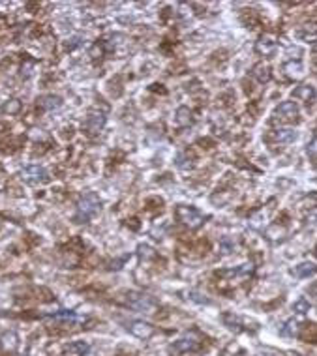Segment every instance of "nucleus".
<instances>
[{"mask_svg":"<svg viewBox=\"0 0 317 356\" xmlns=\"http://www.w3.org/2000/svg\"><path fill=\"white\" fill-rule=\"evenodd\" d=\"M100 207H102V202H100V197L92 191H88L85 195H81V199L77 201V210H75V223H87L90 219L100 212Z\"/></svg>","mask_w":317,"mask_h":356,"instance_id":"nucleus-1","label":"nucleus"},{"mask_svg":"<svg viewBox=\"0 0 317 356\" xmlns=\"http://www.w3.org/2000/svg\"><path fill=\"white\" fill-rule=\"evenodd\" d=\"M128 306L135 311H141V313H149L152 315L156 310H158V302H156L152 296L143 293H130L128 294Z\"/></svg>","mask_w":317,"mask_h":356,"instance_id":"nucleus-2","label":"nucleus"},{"mask_svg":"<svg viewBox=\"0 0 317 356\" xmlns=\"http://www.w3.org/2000/svg\"><path fill=\"white\" fill-rule=\"evenodd\" d=\"M177 218H179V221L182 225H186V227H190V229H197V227H201L203 221H205V218H203V214L199 212V210H196V208H191V207H179L177 208Z\"/></svg>","mask_w":317,"mask_h":356,"instance_id":"nucleus-3","label":"nucleus"},{"mask_svg":"<svg viewBox=\"0 0 317 356\" xmlns=\"http://www.w3.org/2000/svg\"><path fill=\"white\" fill-rule=\"evenodd\" d=\"M199 338H197V334H186L184 338L177 339L171 347H169V352L171 354H184V352H190V350H196L199 347Z\"/></svg>","mask_w":317,"mask_h":356,"instance_id":"nucleus-4","label":"nucleus"},{"mask_svg":"<svg viewBox=\"0 0 317 356\" xmlns=\"http://www.w3.org/2000/svg\"><path fill=\"white\" fill-rule=\"evenodd\" d=\"M21 178H23L27 184L38 186V184H45L47 180H49V174H47V171L43 169V167L29 165L21 171Z\"/></svg>","mask_w":317,"mask_h":356,"instance_id":"nucleus-5","label":"nucleus"},{"mask_svg":"<svg viewBox=\"0 0 317 356\" xmlns=\"http://www.w3.org/2000/svg\"><path fill=\"white\" fill-rule=\"evenodd\" d=\"M274 115H276V118H280L283 122H293L299 118V107H297L295 101H283V104H280L276 107Z\"/></svg>","mask_w":317,"mask_h":356,"instance_id":"nucleus-6","label":"nucleus"},{"mask_svg":"<svg viewBox=\"0 0 317 356\" xmlns=\"http://www.w3.org/2000/svg\"><path fill=\"white\" fill-rule=\"evenodd\" d=\"M128 330L133 334V336H137L141 339H149L152 334H154V326H150L149 322L144 321H132L128 324Z\"/></svg>","mask_w":317,"mask_h":356,"instance_id":"nucleus-7","label":"nucleus"},{"mask_svg":"<svg viewBox=\"0 0 317 356\" xmlns=\"http://www.w3.org/2000/svg\"><path fill=\"white\" fill-rule=\"evenodd\" d=\"M255 49H257V53L263 55V57H271L272 53L276 51V41H274V38H271V36H261L259 41L255 43Z\"/></svg>","mask_w":317,"mask_h":356,"instance_id":"nucleus-8","label":"nucleus"},{"mask_svg":"<svg viewBox=\"0 0 317 356\" xmlns=\"http://www.w3.org/2000/svg\"><path fill=\"white\" fill-rule=\"evenodd\" d=\"M105 124V116L104 115H98V113H90L85 122V128L88 130V133H98Z\"/></svg>","mask_w":317,"mask_h":356,"instance_id":"nucleus-9","label":"nucleus"},{"mask_svg":"<svg viewBox=\"0 0 317 356\" xmlns=\"http://www.w3.org/2000/svg\"><path fill=\"white\" fill-rule=\"evenodd\" d=\"M293 98L302 99L306 104H310V101H313V98H315V88L310 85H300L297 90H293Z\"/></svg>","mask_w":317,"mask_h":356,"instance_id":"nucleus-10","label":"nucleus"},{"mask_svg":"<svg viewBox=\"0 0 317 356\" xmlns=\"http://www.w3.org/2000/svg\"><path fill=\"white\" fill-rule=\"evenodd\" d=\"M191 111L188 109V107H179L177 109V113H175V124L180 128H186V126H190L191 124Z\"/></svg>","mask_w":317,"mask_h":356,"instance_id":"nucleus-11","label":"nucleus"},{"mask_svg":"<svg viewBox=\"0 0 317 356\" xmlns=\"http://www.w3.org/2000/svg\"><path fill=\"white\" fill-rule=\"evenodd\" d=\"M317 274V266L313 263H300L299 266H295V276L297 277H310Z\"/></svg>","mask_w":317,"mask_h":356,"instance_id":"nucleus-12","label":"nucleus"},{"mask_svg":"<svg viewBox=\"0 0 317 356\" xmlns=\"http://www.w3.org/2000/svg\"><path fill=\"white\" fill-rule=\"evenodd\" d=\"M40 105L47 111L58 109V107L62 105V99L58 98V96H43V98L40 99Z\"/></svg>","mask_w":317,"mask_h":356,"instance_id":"nucleus-13","label":"nucleus"},{"mask_svg":"<svg viewBox=\"0 0 317 356\" xmlns=\"http://www.w3.org/2000/svg\"><path fill=\"white\" fill-rule=\"evenodd\" d=\"M295 137H297L295 132L293 130H289V128H283V130H276V132H274V139H276L278 143H291Z\"/></svg>","mask_w":317,"mask_h":356,"instance_id":"nucleus-14","label":"nucleus"},{"mask_svg":"<svg viewBox=\"0 0 317 356\" xmlns=\"http://www.w3.org/2000/svg\"><path fill=\"white\" fill-rule=\"evenodd\" d=\"M254 75L257 77L259 83H266V81L271 79V68L265 66V64H257L254 68Z\"/></svg>","mask_w":317,"mask_h":356,"instance_id":"nucleus-15","label":"nucleus"},{"mask_svg":"<svg viewBox=\"0 0 317 356\" xmlns=\"http://www.w3.org/2000/svg\"><path fill=\"white\" fill-rule=\"evenodd\" d=\"M53 319H58V321H66V322H74L77 321V315H75L74 311H66V310H60L57 313H53Z\"/></svg>","mask_w":317,"mask_h":356,"instance_id":"nucleus-16","label":"nucleus"},{"mask_svg":"<svg viewBox=\"0 0 317 356\" xmlns=\"http://www.w3.org/2000/svg\"><path fill=\"white\" fill-rule=\"evenodd\" d=\"M283 69H285L287 75H291V77H299L304 68H302V64L300 62H287L285 66H283Z\"/></svg>","mask_w":317,"mask_h":356,"instance_id":"nucleus-17","label":"nucleus"},{"mask_svg":"<svg viewBox=\"0 0 317 356\" xmlns=\"http://www.w3.org/2000/svg\"><path fill=\"white\" fill-rule=\"evenodd\" d=\"M19 109H21V101L19 99H8L6 104H4V107H2V111L4 113H10V115H15V113H19Z\"/></svg>","mask_w":317,"mask_h":356,"instance_id":"nucleus-18","label":"nucleus"},{"mask_svg":"<svg viewBox=\"0 0 317 356\" xmlns=\"http://www.w3.org/2000/svg\"><path fill=\"white\" fill-rule=\"evenodd\" d=\"M293 311H297L299 315H304V313H308V311H310V302H308L306 298H299L293 304Z\"/></svg>","mask_w":317,"mask_h":356,"instance_id":"nucleus-19","label":"nucleus"},{"mask_svg":"<svg viewBox=\"0 0 317 356\" xmlns=\"http://www.w3.org/2000/svg\"><path fill=\"white\" fill-rule=\"evenodd\" d=\"M2 345L6 347L8 350H15V347H17V336L15 334H6L4 338H2Z\"/></svg>","mask_w":317,"mask_h":356,"instance_id":"nucleus-20","label":"nucleus"},{"mask_svg":"<svg viewBox=\"0 0 317 356\" xmlns=\"http://www.w3.org/2000/svg\"><path fill=\"white\" fill-rule=\"evenodd\" d=\"M306 152H308V156H310V158H313V160H315V158H317V137H313L310 143H308V148H306Z\"/></svg>","mask_w":317,"mask_h":356,"instance_id":"nucleus-21","label":"nucleus"},{"mask_svg":"<svg viewBox=\"0 0 317 356\" xmlns=\"http://www.w3.org/2000/svg\"><path fill=\"white\" fill-rule=\"evenodd\" d=\"M297 332V322L291 319V321H287V324H285V328L282 330L283 336H293V334Z\"/></svg>","mask_w":317,"mask_h":356,"instance_id":"nucleus-22","label":"nucleus"},{"mask_svg":"<svg viewBox=\"0 0 317 356\" xmlns=\"http://www.w3.org/2000/svg\"><path fill=\"white\" fill-rule=\"evenodd\" d=\"M69 350H75V352H79L81 356L87 354V350H88V345L85 343H74L71 347H69Z\"/></svg>","mask_w":317,"mask_h":356,"instance_id":"nucleus-23","label":"nucleus"},{"mask_svg":"<svg viewBox=\"0 0 317 356\" xmlns=\"http://www.w3.org/2000/svg\"><path fill=\"white\" fill-rule=\"evenodd\" d=\"M315 255H317V247H315Z\"/></svg>","mask_w":317,"mask_h":356,"instance_id":"nucleus-24","label":"nucleus"}]
</instances>
